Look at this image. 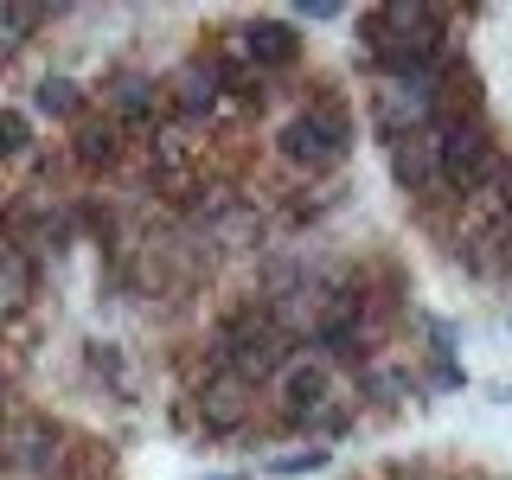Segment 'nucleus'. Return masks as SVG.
Masks as SVG:
<instances>
[{
	"instance_id": "obj_13",
	"label": "nucleus",
	"mask_w": 512,
	"mask_h": 480,
	"mask_svg": "<svg viewBox=\"0 0 512 480\" xmlns=\"http://www.w3.org/2000/svg\"><path fill=\"white\" fill-rule=\"evenodd\" d=\"M32 109L52 116V122H77V116H84V90H77L71 77H45V84L32 90Z\"/></svg>"
},
{
	"instance_id": "obj_18",
	"label": "nucleus",
	"mask_w": 512,
	"mask_h": 480,
	"mask_svg": "<svg viewBox=\"0 0 512 480\" xmlns=\"http://www.w3.org/2000/svg\"><path fill=\"white\" fill-rule=\"evenodd\" d=\"M218 480H231V474H218Z\"/></svg>"
},
{
	"instance_id": "obj_8",
	"label": "nucleus",
	"mask_w": 512,
	"mask_h": 480,
	"mask_svg": "<svg viewBox=\"0 0 512 480\" xmlns=\"http://www.w3.org/2000/svg\"><path fill=\"white\" fill-rule=\"evenodd\" d=\"M122 148H128V135H122V122L109 116V109H84V116L71 122V160L77 167L109 173L122 160Z\"/></svg>"
},
{
	"instance_id": "obj_5",
	"label": "nucleus",
	"mask_w": 512,
	"mask_h": 480,
	"mask_svg": "<svg viewBox=\"0 0 512 480\" xmlns=\"http://www.w3.org/2000/svg\"><path fill=\"white\" fill-rule=\"evenodd\" d=\"M103 109L122 122V135H135V128H154L160 116H173L167 109V84L148 71H116L103 84Z\"/></svg>"
},
{
	"instance_id": "obj_3",
	"label": "nucleus",
	"mask_w": 512,
	"mask_h": 480,
	"mask_svg": "<svg viewBox=\"0 0 512 480\" xmlns=\"http://www.w3.org/2000/svg\"><path fill=\"white\" fill-rule=\"evenodd\" d=\"M0 474L58 480L64 474V429L52 416H13V423H0Z\"/></svg>"
},
{
	"instance_id": "obj_15",
	"label": "nucleus",
	"mask_w": 512,
	"mask_h": 480,
	"mask_svg": "<svg viewBox=\"0 0 512 480\" xmlns=\"http://www.w3.org/2000/svg\"><path fill=\"white\" fill-rule=\"evenodd\" d=\"M39 26H45V7H0V52L20 45L26 32H39Z\"/></svg>"
},
{
	"instance_id": "obj_11",
	"label": "nucleus",
	"mask_w": 512,
	"mask_h": 480,
	"mask_svg": "<svg viewBox=\"0 0 512 480\" xmlns=\"http://www.w3.org/2000/svg\"><path fill=\"white\" fill-rule=\"evenodd\" d=\"M237 39H244V58L256 64V71H282V64L301 58V39H295L288 20H250Z\"/></svg>"
},
{
	"instance_id": "obj_1",
	"label": "nucleus",
	"mask_w": 512,
	"mask_h": 480,
	"mask_svg": "<svg viewBox=\"0 0 512 480\" xmlns=\"http://www.w3.org/2000/svg\"><path fill=\"white\" fill-rule=\"evenodd\" d=\"M359 39H365V58H372L384 77H404V71H423V64L448 58V13L391 0V7H372L359 20Z\"/></svg>"
},
{
	"instance_id": "obj_6",
	"label": "nucleus",
	"mask_w": 512,
	"mask_h": 480,
	"mask_svg": "<svg viewBox=\"0 0 512 480\" xmlns=\"http://www.w3.org/2000/svg\"><path fill=\"white\" fill-rule=\"evenodd\" d=\"M391 173H397V186H404L410 199H423V205L448 199V186H442V141H436V128L391 141Z\"/></svg>"
},
{
	"instance_id": "obj_2",
	"label": "nucleus",
	"mask_w": 512,
	"mask_h": 480,
	"mask_svg": "<svg viewBox=\"0 0 512 480\" xmlns=\"http://www.w3.org/2000/svg\"><path fill=\"white\" fill-rule=\"evenodd\" d=\"M212 365L231 378H244L250 391L263 378H276L288 365V340L276 333V320H269V308H237L231 320H218L212 333Z\"/></svg>"
},
{
	"instance_id": "obj_17",
	"label": "nucleus",
	"mask_w": 512,
	"mask_h": 480,
	"mask_svg": "<svg viewBox=\"0 0 512 480\" xmlns=\"http://www.w3.org/2000/svg\"><path fill=\"white\" fill-rule=\"evenodd\" d=\"M295 13H301V20H340V7H327V0H314V7H308V0H301Z\"/></svg>"
},
{
	"instance_id": "obj_10",
	"label": "nucleus",
	"mask_w": 512,
	"mask_h": 480,
	"mask_svg": "<svg viewBox=\"0 0 512 480\" xmlns=\"http://www.w3.org/2000/svg\"><path fill=\"white\" fill-rule=\"evenodd\" d=\"M199 416H205V436H231L250 416V384L231 372H212V384L199 391Z\"/></svg>"
},
{
	"instance_id": "obj_12",
	"label": "nucleus",
	"mask_w": 512,
	"mask_h": 480,
	"mask_svg": "<svg viewBox=\"0 0 512 480\" xmlns=\"http://www.w3.org/2000/svg\"><path fill=\"white\" fill-rule=\"evenodd\" d=\"M32 282H39V263L20 256L13 244H0V314H20L32 301Z\"/></svg>"
},
{
	"instance_id": "obj_4",
	"label": "nucleus",
	"mask_w": 512,
	"mask_h": 480,
	"mask_svg": "<svg viewBox=\"0 0 512 480\" xmlns=\"http://www.w3.org/2000/svg\"><path fill=\"white\" fill-rule=\"evenodd\" d=\"M346 141H352L346 109H340V103H308L301 116L282 122L276 148H282V160H295V167H340Z\"/></svg>"
},
{
	"instance_id": "obj_14",
	"label": "nucleus",
	"mask_w": 512,
	"mask_h": 480,
	"mask_svg": "<svg viewBox=\"0 0 512 480\" xmlns=\"http://www.w3.org/2000/svg\"><path fill=\"white\" fill-rule=\"evenodd\" d=\"M20 154H32V122L20 109H0V160H20Z\"/></svg>"
},
{
	"instance_id": "obj_7",
	"label": "nucleus",
	"mask_w": 512,
	"mask_h": 480,
	"mask_svg": "<svg viewBox=\"0 0 512 480\" xmlns=\"http://www.w3.org/2000/svg\"><path fill=\"white\" fill-rule=\"evenodd\" d=\"M218 103H224V90H218V58H212V52L186 58L180 71L167 77V109H173L180 122H199V116H212Z\"/></svg>"
},
{
	"instance_id": "obj_9",
	"label": "nucleus",
	"mask_w": 512,
	"mask_h": 480,
	"mask_svg": "<svg viewBox=\"0 0 512 480\" xmlns=\"http://www.w3.org/2000/svg\"><path fill=\"white\" fill-rule=\"evenodd\" d=\"M327 365H314V359H288L282 365V397H288V429H308L327 416Z\"/></svg>"
},
{
	"instance_id": "obj_16",
	"label": "nucleus",
	"mask_w": 512,
	"mask_h": 480,
	"mask_svg": "<svg viewBox=\"0 0 512 480\" xmlns=\"http://www.w3.org/2000/svg\"><path fill=\"white\" fill-rule=\"evenodd\" d=\"M269 468L276 474H308V468H327V455H320V448H301V455H276Z\"/></svg>"
}]
</instances>
